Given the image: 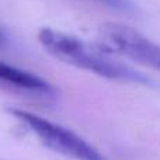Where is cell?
Here are the masks:
<instances>
[{
  "label": "cell",
  "mask_w": 160,
  "mask_h": 160,
  "mask_svg": "<svg viewBox=\"0 0 160 160\" xmlns=\"http://www.w3.org/2000/svg\"><path fill=\"white\" fill-rule=\"evenodd\" d=\"M37 38L45 52L73 68L115 82L152 84L149 76L111 56L110 51L101 45L88 44L78 37L48 27L41 28Z\"/></svg>",
  "instance_id": "1"
},
{
  "label": "cell",
  "mask_w": 160,
  "mask_h": 160,
  "mask_svg": "<svg viewBox=\"0 0 160 160\" xmlns=\"http://www.w3.org/2000/svg\"><path fill=\"white\" fill-rule=\"evenodd\" d=\"M8 112L53 152L75 160H110L82 136L62 125L21 108H8Z\"/></svg>",
  "instance_id": "2"
},
{
  "label": "cell",
  "mask_w": 160,
  "mask_h": 160,
  "mask_svg": "<svg viewBox=\"0 0 160 160\" xmlns=\"http://www.w3.org/2000/svg\"><path fill=\"white\" fill-rule=\"evenodd\" d=\"M100 39L101 47L110 52L119 53L135 63L160 72V45L132 27L108 22L100 28Z\"/></svg>",
  "instance_id": "3"
},
{
  "label": "cell",
  "mask_w": 160,
  "mask_h": 160,
  "mask_svg": "<svg viewBox=\"0 0 160 160\" xmlns=\"http://www.w3.org/2000/svg\"><path fill=\"white\" fill-rule=\"evenodd\" d=\"M0 88L37 98H52L55 88L42 78L0 61Z\"/></svg>",
  "instance_id": "4"
},
{
  "label": "cell",
  "mask_w": 160,
  "mask_h": 160,
  "mask_svg": "<svg viewBox=\"0 0 160 160\" xmlns=\"http://www.w3.org/2000/svg\"><path fill=\"white\" fill-rule=\"evenodd\" d=\"M97 2L104 3V4L110 6V7L118 8V10H122V11L129 8V3H128L127 0H97Z\"/></svg>",
  "instance_id": "5"
}]
</instances>
